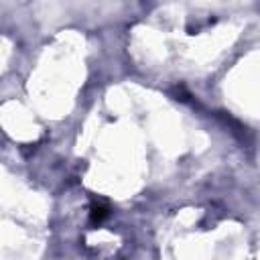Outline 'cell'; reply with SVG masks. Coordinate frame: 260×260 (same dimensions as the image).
<instances>
[{
    "label": "cell",
    "instance_id": "6da1fadb",
    "mask_svg": "<svg viewBox=\"0 0 260 260\" xmlns=\"http://www.w3.org/2000/svg\"><path fill=\"white\" fill-rule=\"evenodd\" d=\"M108 215H110V205L106 201H102V199L91 201V205H89V219H91L93 225L102 223Z\"/></svg>",
    "mask_w": 260,
    "mask_h": 260
}]
</instances>
